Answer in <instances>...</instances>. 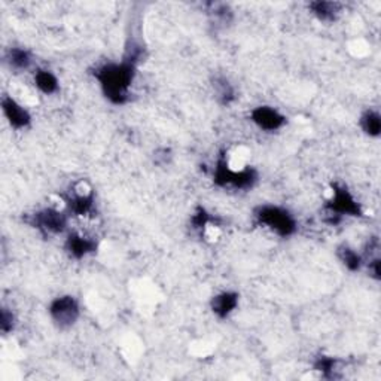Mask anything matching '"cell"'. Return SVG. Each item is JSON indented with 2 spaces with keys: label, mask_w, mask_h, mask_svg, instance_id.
<instances>
[{
  "label": "cell",
  "mask_w": 381,
  "mask_h": 381,
  "mask_svg": "<svg viewBox=\"0 0 381 381\" xmlns=\"http://www.w3.org/2000/svg\"><path fill=\"white\" fill-rule=\"evenodd\" d=\"M66 204L69 212L75 216H88L89 213H93L96 206L94 194L89 193V190L88 193H76L67 197Z\"/></svg>",
  "instance_id": "cell-11"
},
{
  "label": "cell",
  "mask_w": 381,
  "mask_h": 381,
  "mask_svg": "<svg viewBox=\"0 0 381 381\" xmlns=\"http://www.w3.org/2000/svg\"><path fill=\"white\" fill-rule=\"evenodd\" d=\"M2 111L9 125L14 127L17 130L27 129L32 122L30 112L11 96H5L2 98Z\"/></svg>",
  "instance_id": "cell-8"
},
{
  "label": "cell",
  "mask_w": 381,
  "mask_h": 381,
  "mask_svg": "<svg viewBox=\"0 0 381 381\" xmlns=\"http://www.w3.org/2000/svg\"><path fill=\"white\" fill-rule=\"evenodd\" d=\"M210 221H212L210 215H208L203 207H198L195 210V213L193 215V217H190V224H193V228L199 230V231L204 230L206 226L210 224Z\"/></svg>",
  "instance_id": "cell-19"
},
{
  "label": "cell",
  "mask_w": 381,
  "mask_h": 381,
  "mask_svg": "<svg viewBox=\"0 0 381 381\" xmlns=\"http://www.w3.org/2000/svg\"><path fill=\"white\" fill-rule=\"evenodd\" d=\"M312 14L322 23H332L338 18L342 5L338 2H325V0H317L308 5Z\"/></svg>",
  "instance_id": "cell-12"
},
{
  "label": "cell",
  "mask_w": 381,
  "mask_h": 381,
  "mask_svg": "<svg viewBox=\"0 0 381 381\" xmlns=\"http://www.w3.org/2000/svg\"><path fill=\"white\" fill-rule=\"evenodd\" d=\"M34 85L45 96H52L58 91L60 83L57 76L47 69H38L34 72Z\"/></svg>",
  "instance_id": "cell-13"
},
{
  "label": "cell",
  "mask_w": 381,
  "mask_h": 381,
  "mask_svg": "<svg viewBox=\"0 0 381 381\" xmlns=\"http://www.w3.org/2000/svg\"><path fill=\"white\" fill-rule=\"evenodd\" d=\"M66 252L70 258L74 259H84L88 255H93L98 249V243L88 235H83L79 232H72L66 239Z\"/></svg>",
  "instance_id": "cell-9"
},
{
  "label": "cell",
  "mask_w": 381,
  "mask_h": 381,
  "mask_svg": "<svg viewBox=\"0 0 381 381\" xmlns=\"http://www.w3.org/2000/svg\"><path fill=\"white\" fill-rule=\"evenodd\" d=\"M314 371L320 373L325 378H334L337 371V359L331 356H319L314 362Z\"/></svg>",
  "instance_id": "cell-18"
},
{
  "label": "cell",
  "mask_w": 381,
  "mask_h": 381,
  "mask_svg": "<svg viewBox=\"0 0 381 381\" xmlns=\"http://www.w3.org/2000/svg\"><path fill=\"white\" fill-rule=\"evenodd\" d=\"M255 217L258 224L264 225L265 228L276 232L280 237H290V235H294L298 230L295 216L280 206H259L255 210Z\"/></svg>",
  "instance_id": "cell-2"
},
{
  "label": "cell",
  "mask_w": 381,
  "mask_h": 381,
  "mask_svg": "<svg viewBox=\"0 0 381 381\" xmlns=\"http://www.w3.org/2000/svg\"><path fill=\"white\" fill-rule=\"evenodd\" d=\"M213 93L217 102L224 106L231 105L235 100V88L225 76H216L213 79Z\"/></svg>",
  "instance_id": "cell-15"
},
{
  "label": "cell",
  "mask_w": 381,
  "mask_h": 381,
  "mask_svg": "<svg viewBox=\"0 0 381 381\" xmlns=\"http://www.w3.org/2000/svg\"><path fill=\"white\" fill-rule=\"evenodd\" d=\"M337 257L341 261V264L349 271H353V273L359 271L362 265H364V258H362V255H359L355 249L347 246V244H341L337 249Z\"/></svg>",
  "instance_id": "cell-16"
},
{
  "label": "cell",
  "mask_w": 381,
  "mask_h": 381,
  "mask_svg": "<svg viewBox=\"0 0 381 381\" xmlns=\"http://www.w3.org/2000/svg\"><path fill=\"white\" fill-rule=\"evenodd\" d=\"M15 328V316L12 312H9L8 308H2V313H0V329L3 334L12 332Z\"/></svg>",
  "instance_id": "cell-20"
},
{
  "label": "cell",
  "mask_w": 381,
  "mask_h": 381,
  "mask_svg": "<svg viewBox=\"0 0 381 381\" xmlns=\"http://www.w3.org/2000/svg\"><path fill=\"white\" fill-rule=\"evenodd\" d=\"M240 296L237 292H232V290H225V292L217 294L212 298L210 308L215 316L219 317V319H226L231 313H234L235 308L239 307Z\"/></svg>",
  "instance_id": "cell-10"
},
{
  "label": "cell",
  "mask_w": 381,
  "mask_h": 381,
  "mask_svg": "<svg viewBox=\"0 0 381 381\" xmlns=\"http://www.w3.org/2000/svg\"><path fill=\"white\" fill-rule=\"evenodd\" d=\"M48 313L54 325L58 329H70L80 317V305L78 299L72 295H61L52 299Z\"/></svg>",
  "instance_id": "cell-6"
},
{
  "label": "cell",
  "mask_w": 381,
  "mask_h": 381,
  "mask_svg": "<svg viewBox=\"0 0 381 381\" xmlns=\"http://www.w3.org/2000/svg\"><path fill=\"white\" fill-rule=\"evenodd\" d=\"M138 74V66L121 60L120 63H107L96 70V79L105 97L112 105L122 106L130 100V88Z\"/></svg>",
  "instance_id": "cell-1"
},
{
  "label": "cell",
  "mask_w": 381,
  "mask_h": 381,
  "mask_svg": "<svg viewBox=\"0 0 381 381\" xmlns=\"http://www.w3.org/2000/svg\"><path fill=\"white\" fill-rule=\"evenodd\" d=\"M326 212H328V221L329 224L335 225L340 224L344 216H353L360 217L364 215L362 207L358 203V199L353 197V194L346 186L341 185H332V197L329 202L326 203Z\"/></svg>",
  "instance_id": "cell-4"
},
{
  "label": "cell",
  "mask_w": 381,
  "mask_h": 381,
  "mask_svg": "<svg viewBox=\"0 0 381 381\" xmlns=\"http://www.w3.org/2000/svg\"><path fill=\"white\" fill-rule=\"evenodd\" d=\"M259 179L258 171L252 167L241 170H234L230 167L226 160L221 158L216 162L213 168V184L221 188H232V189H252L257 185Z\"/></svg>",
  "instance_id": "cell-3"
},
{
  "label": "cell",
  "mask_w": 381,
  "mask_h": 381,
  "mask_svg": "<svg viewBox=\"0 0 381 381\" xmlns=\"http://www.w3.org/2000/svg\"><path fill=\"white\" fill-rule=\"evenodd\" d=\"M250 120L264 131H277L286 124V116L271 106H258L250 112Z\"/></svg>",
  "instance_id": "cell-7"
},
{
  "label": "cell",
  "mask_w": 381,
  "mask_h": 381,
  "mask_svg": "<svg viewBox=\"0 0 381 381\" xmlns=\"http://www.w3.org/2000/svg\"><path fill=\"white\" fill-rule=\"evenodd\" d=\"M362 130L368 134L369 138H378L381 133V116L377 111H367L360 116Z\"/></svg>",
  "instance_id": "cell-17"
},
{
  "label": "cell",
  "mask_w": 381,
  "mask_h": 381,
  "mask_svg": "<svg viewBox=\"0 0 381 381\" xmlns=\"http://www.w3.org/2000/svg\"><path fill=\"white\" fill-rule=\"evenodd\" d=\"M32 52L25 48L14 47L6 52V63L14 70H27L32 66Z\"/></svg>",
  "instance_id": "cell-14"
},
{
  "label": "cell",
  "mask_w": 381,
  "mask_h": 381,
  "mask_svg": "<svg viewBox=\"0 0 381 381\" xmlns=\"http://www.w3.org/2000/svg\"><path fill=\"white\" fill-rule=\"evenodd\" d=\"M27 222L43 235H58L66 231L69 216L58 208L45 207L32 213Z\"/></svg>",
  "instance_id": "cell-5"
}]
</instances>
